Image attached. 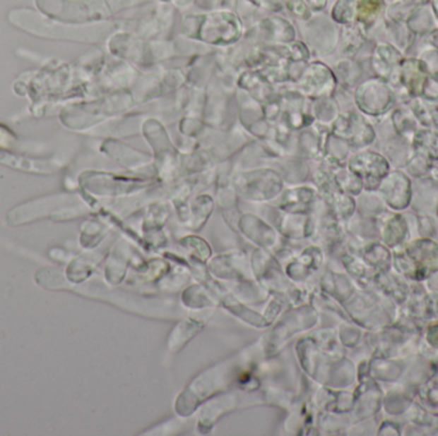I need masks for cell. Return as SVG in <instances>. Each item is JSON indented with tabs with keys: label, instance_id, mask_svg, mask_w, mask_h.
Segmentation results:
<instances>
[{
	"label": "cell",
	"instance_id": "6da1fadb",
	"mask_svg": "<svg viewBox=\"0 0 438 436\" xmlns=\"http://www.w3.org/2000/svg\"><path fill=\"white\" fill-rule=\"evenodd\" d=\"M0 163L7 164L14 168H20V169H26V171H42V173H49V171H55L54 164L50 162H36V160H30V159H20V157H14L13 155H9L7 152H1L0 151Z\"/></svg>",
	"mask_w": 438,
	"mask_h": 436
}]
</instances>
